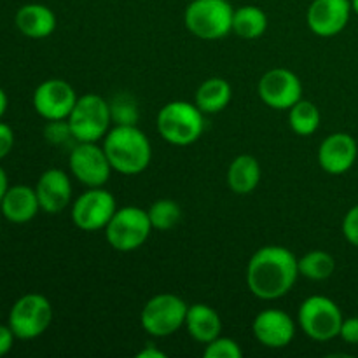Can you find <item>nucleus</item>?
<instances>
[{
  "label": "nucleus",
  "instance_id": "nucleus-1",
  "mask_svg": "<svg viewBox=\"0 0 358 358\" xmlns=\"http://www.w3.org/2000/svg\"><path fill=\"white\" fill-rule=\"evenodd\" d=\"M299 276L297 257L287 247L268 245L252 255L247 266V287L255 297L275 301L287 296Z\"/></svg>",
  "mask_w": 358,
  "mask_h": 358
},
{
  "label": "nucleus",
  "instance_id": "nucleus-2",
  "mask_svg": "<svg viewBox=\"0 0 358 358\" xmlns=\"http://www.w3.org/2000/svg\"><path fill=\"white\" fill-rule=\"evenodd\" d=\"M103 150L112 170L122 175H138L152 159L149 138L138 126H114L103 138Z\"/></svg>",
  "mask_w": 358,
  "mask_h": 358
},
{
  "label": "nucleus",
  "instance_id": "nucleus-3",
  "mask_svg": "<svg viewBox=\"0 0 358 358\" xmlns=\"http://www.w3.org/2000/svg\"><path fill=\"white\" fill-rule=\"evenodd\" d=\"M198 105L175 100L164 105L157 114V131L171 145H191L205 129V117Z\"/></svg>",
  "mask_w": 358,
  "mask_h": 358
},
{
  "label": "nucleus",
  "instance_id": "nucleus-4",
  "mask_svg": "<svg viewBox=\"0 0 358 358\" xmlns=\"http://www.w3.org/2000/svg\"><path fill=\"white\" fill-rule=\"evenodd\" d=\"M234 7L229 0H192L185 7L187 30L201 41H220L233 31Z\"/></svg>",
  "mask_w": 358,
  "mask_h": 358
},
{
  "label": "nucleus",
  "instance_id": "nucleus-5",
  "mask_svg": "<svg viewBox=\"0 0 358 358\" xmlns=\"http://www.w3.org/2000/svg\"><path fill=\"white\" fill-rule=\"evenodd\" d=\"M69 124L77 142H100L110 129V107L100 94L87 93L77 98L69 115Z\"/></svg>",
  "mask_w": 358,
  "mask_h": 358
},
{
  "label": "nucleus",
  "instance_id": "nucleus-6",
  "mask_svg": "<svg viewBox=\"0 0 358 358\" xmlns=\"http://www.w3.org/2000/svg\"><path fill=\"white\" fill-rule=\"evenodd\" d=\"M187 308L185 301L175 294H157L143 306L140 324L152 338H168L185 325Z\"/></svg>",
  "mask_w": 358,
  "mask_h": 358
},
{
  "label": "nucleus",
  "instance_id": "nucleus-7",
  "mask_svg": "<svg viewBox=\"0 0 358 358\" xmlns=\"http://www.w3.org/2000/svg\"><path fill=\"white\" fill-rule=\"evenodd\" d=\"M150 224L147 210L138 206H124L115 210L114 217L105 227V238L108 245L117 252L138 250L150 236Z\"/></svg>",
  "mask_w": 358,
  "mask_h": 358
},
{
  "label": "nucleus",
  "instance_id": "nucleus-8",
  "mask_svg": "<svg viewBox=\"0 0 358 358\" xmlns=\"http://www.w3.org/2000/svg\"><path fill=\"white\" fill-rule=\"evenodd\" d=\"M297 320L308 338L313 341H331L339 336L345 318L334 301L325 296H311L299 306Z\"/></svg>",
  "mask_w": 358,
  "mask_h": 358
},
{
  "label": "nucleus",
  "instance_id": "nucleus-9",
  "mask_svg": "<svg viewBox=\"0 0 358 358\" xmlns=\"http://www.w3.org/2000/svg\"><path fill=\"white\" fill-rule=\"evenodd\" d=\"M52 322V306L42 294H24L9 311V325L16 339L30 341L49 329Z\"/></svg>",
  "mask_w": 358,
  "mask_h": 358
},
{
  "label": "nucleus",
  "instance_id": "nucleus-10",
  "mask_svg": "<svg viewBox=\"0 0 358 358\" xmlns=\"http://www.w3.org/2000/svg\"><path fill=\"white\" fill-rule=\"evenodd\" d=\"M69 166L73 177L87 189L103 187L112 173L110 161L103 145L100 147L98 142L73 143L69 154Z\"/></svg>",
  "mask_w": 358,
  "mask_h": 358
},
{
  "label": "nucleus",
  "instance_id": "nucleus-11",
  "mask_svg": "<svg viewBox=\"0 0 358 358\" xmlns=\"http://www.w3.org/2000/svg\"><path fill=\"white\" fill-rule=\"evenodd\" d=\"M115 198L103 187H90L72 205V220L79 229L100 231L107 227L114 217Z\"/></svg>",
  "mask_w": 358,
  "mask_h": 358
},
{
  "label": "nucleus",
  "instance_id": "nucleus-12",
  "mask_svg": "<svg viewBox=\"0 0 358 358\" xmlns=\"http://www.w3.org/2000/svg\"><path fill=\"white\" fill-rule=\"evenodd\" d=\"M259 98L275 110H289L303 96L301 79L289 69H273L261 77Z\"/></svg>",
  "mask_w": 358,
  "mask_h": 358
},
{
  "label": "nucleus",
  "instance_id": "nucleus-13",
  "mask_svg": "<svg viewBox=\"0 0 358 358\" xmlns=\"http://www.w3.org/2000/svg\"><path fill=\"white\" fill-rule=\"evenodd\" d=\"M76 90L63 79H48L34 91V108L45 121L69 119L77 101Z\"/></svg>",
  "mask_w": 358,
  "mask_h": 358
},
{
  "label": "nucleus",
  "instance_id": "nucleus-14",
  "mask_svg": "<svg viewBox=\"0 0 358 358\" xmlns=\"http://www.w3.org/2000/svg\"><path fill=\"white\" fill-rule=\"evenodd\" d=\"M352 13L350 0H313L308 7L306 23L318 37H334L348 27Z\"/></svg>",
  "mask_w": 358,
  "mask_h": 358
},
{
  "label": "nucleus",
  "instance_id": "nucleus-15",
  "mask_svg": "<svg viewBox=\"0 0 358 358\" xmlns=\"http://www.w3.org/2000/svg\"><path fill=\"white\" fill-rule=\"evenodd\" d=\"M252 331H254L255 339L262 346L280 350L292 343L294 336H296V324H294L292 317L283 310L269 308V310L261 311L254 318Z\"/></svg>",
  "mask_w": 358,
  "mask_h": 358
},
{
  "label": "nucleus",
  "instance_id": "nucleus-16",
  "mask_svg": "<svg viewBox=\"0 0 358 358\" xmlns=\"http://www.w3.org/2000/svg\"><path fill=\"white\" fill-rule=\"evenodd\" d=\"M358 156L357 140L348 133H332L318 149V163L331 175H343L355 164Z\"/></svg>",
  "mask_w": 358,
  "mask_h": 358
},
{
  "label": "nucleus",
  "instance_id": "nucleus-17",
  "mask_svg": "<svg viewBox=\"0 0 358 358\" xmlns=\"http://www.w3.org/2000/svg\"><path fill=\"white\" fill-rule=\"evenodd\" d=\"M38 205L45 213H59L70 205L72 199V182L63 170L51 168L44 171L35 185Z\"/></svg>",
  "mask_w": 358,
  "mask_h": 358
},
{
  "label": "nucleus",
  "instance_id": "nucleus-18",
  "mask_svg": "<svg viewBox=\"0 0 358 358\" xmlns=\"http://www.w3.org/2000/svg\"><path fill=\"white\" fill-rule=\"evenodd\" d=\"M2 215L13 224H27L35 219L41 210L37 192L30 185H13L7 189L2 203H0Z\"/></svg>",
  "mask_w": 358,
  "mask_h": 358
},
{
  "label": "nucleus",
  "instance_id": "nucleus-19",
  "mask_svg": "<svg viewBox=\"0 0 358 358\" xmlns=\"http://www.w3.org/2000/svg\"><path fill=\"white\" fill-rule=\"evenodd\" d=\"M17 30L28 38H45L56 30V16L44 3H27L20 7L14 17Z\"/></svg>",
  "mask_w": 358,
  "mask_h": 358
},
{
  "label": "nucleus",
  "instance_id": "nucleus-20",
  "mask_svg": "<svg viewBox=\"0 0 358 358\" xmlns=\"http://www.w3.org/2000/svg\"><path fill=\"white\" fill-rule=\"evenodd\" d=\"M185 329L194 341L208 345L213 339L219 338L220 332H222V320L213 308L199 303L187 308Z\"/></svg>",
  "mask_w": 358,
  "mask_h": 358
},
{
  "label": "nucleus",
  "instance_id": "nucleus-21",
  "mask_svg": "<svg viewBox=\"0 0 358 358\" xmlns=\"http://www.w3.org/2000/svg\"><path fill=\"white\" fill-rule=\"evenodd\" d=\"M262 170L259 161L254 156L248 154H241V156L234 157L233 163L229 164L227 170V184L234 194L247 196L257 189L259 182H261Z\"/></svg>",
  "mask_w": 358,
  "mask_h": 358
},
{
  "label": "nucleus",
  "instance_id": "nucleus-22",
  "mask_svg": "<svg viewBox=\"0 0 358 358\" xmlns=\"http://www.w3.org/2000/svg\"><path fill=\"white\" fill-rule=\"evenodd\" d=\"M231 96H233L231 84L222 77H212L198 87L194 103L203 114H219L229 105Z\"/></svg>",
  "mask_w": 358,
  "mask_h": 358
},
{
  "label": "nucleus",
  "instance_id": "nucleus-23",
  "mask_svg": "<svg viewBox=\"0 0 358 358\" xmlns=\"http://www.w3.org/2000/svg\"><path fill=\"white\" fill-rule=\"evenodd\" d=\"M268 30V16L257 6H241L234 9L233 31L245 41H255Z\"/></svg>",
  "mask_w": 358,
  "mask_h": 358
},
{
  "label": "nucleus",
  "instance_id": "nucleus-24",
  "mask_svg": "<svg viewBox=\"0 0 358 358\" xmlns=\"http://www.w3.org/2000/svg\"><path fill=\"white\" fill-rule=\"evenodd\" d=\"M322 114L317 105L301 98L294 107L289 108V124L299 136H310L320 128Z\"/></svg>",
  "mask_w": 358,
  "mask_h": 358
},
{
  "label": "nucleus",
  "instance_id": "nucleus-25",
  "mask_svg": "<svg viewBox=\"0 0 358 358\" xmlns=\"http://www.w3.org/2000/svg\"><path fill=\"white\" fill-rule=\"evenodd\" d=\"M297 266H299V275L313 282H324L336 271L334 257L324 250L308 252L306 255L297 259Z\"/></svg>",
  "mask_w": 358,
  "mask_h": 358
},
{
  "label": "nucleus",
  "instance_id": "nucleus-26",
  "mask_svg": "<svg viewBox=\"0 0 358 358\" xmlns=\"http://www.w3.org/2000/svg\"><path fill=\"white\" fill-rule=\"evenodd\" d=\"M147 215L152 224V229L170 231L180 222L182 210L173 199H157L147 208Z\"/></svg>",
  "mask_w": 358,
  "mask_h": 358
},
{
  "label": "nucleus",
  "instance_id": "nucleus-27",
  "mask_svg": "<svg viewBox=\"0 0 358 358\" xmlns=\"http://www.w3.org/2000/svg\"><path fill=\"white\" fill-rule=\"evenodd\" d=\"M110 117L115 126H136L140 117L138 101L129 93H117L108 101Z\"/></svg>",
  "mask_w": 358,
  "mask_h": 358
},
{
  "label": "nucleus",
  "instance_id": "nucleus-28",
  "mask_svg": "<svg viewBox=\"0 0 358 358\" xmlns=\"http://www.w3.org/2000/svg\"><path fill=\"white\" fill-rule=\"evenodd\" d=\"M205 358H241L243 357V350L240 348L234 339L222 338L219 336L213 339L212 343L205 345V352H203Z\"/></svg>",
  "mask_w": 358,
  "mask_h": 358
},
{
  "label": "nucleus",
  "instance_id": "nucleus-29",
  "mask_svg": "<svg viewBox=\"0 0 358 358\" xmlns=\"http://www.w3.org/2000/svg\"><path fill=\"white\" fill-rule=\"evenodd\" d=\"M44 136L51 145H66L70 142H77L73 138V133L70 129V124L66 119H59V121H49L48 126L44 128Z\"/></svg>",
  "mask_w": 358,
  "mask_h": 358
},
{
  "label": "nucleus",
  "instance_id": "nucleus-30",
  "mask_svg": "<svg viewBox=\"0 0 358 358\" xmlns=\"http://www.w3.org/2000/svg\"><path fill=\"white\" fill-rule=\"evenodd\" d=\"M341 229L346 241L358 248V205L352 206V208L348 210V213H346L345 219H343Z\"/></svg>",
  "mask_w": 358,
  "mask_h": 358
},
{
  "label": "nucleus",
  "instance_id": "nucleus-31",
  "mask_svg": "<svg viewBox=\"0 0 358 358\" xmlns=\"http://www.w3.org/2000/svg\"><path fill=\"white\" fill-rule=\"evenodd\" d=\"M339 338L348 345H358V317H350L343 320Z\"/></svg>",
  "mask_w": 358,
  "mask_h": 358
},
{
  "label": "nucleus",
  "instance_id": "nucleus-32",
  "mask_svg": "<svg viewBox=\"0 0 358 358\" xmlns=\"http://www.w3.org/2000/svg\"><path fill=\"white\" fill-rule=\"evenodd\" d=\"M14 147V131L9 124L0 121V161L6 156H9V152Z\"/></svg>",
  "mask_w": 358,
  "mask_h": 358
},
{
  "label": "nucleus",
  "instance_id": "nucleus-33",
  "mask_svg": "<svg viewBox=\"0 0 358 358\" xmlns=\"http://www.w3.org/2000/svg\"><path fill=\"white\" fill-rule=\"evenodd\" d=\"M14 339L16 336H14L13 329L9 325H0V357L7 355L13 350Z\"/></svg>",
  "mask_w": 358,
  "mask_h": 358
},
{
  "label": "nucleus",
  "instance_id": "nucleus-34",
  "mask_svg": "<svg viewBox=\"0 0 358 358\" xmlns=\"http://www.w3.org/2000/svg\"><path fill=\"white\" fill-rule=\"evenodd\" d=\"M136 357H140V358H164L166 355H164V353L161 352V350H157L156 346L147 345L145 348L142 350V352L136 353Z\"/></svg>",
  "mask_w": 358,
  "mask_h": 358
},
{
  "label": "nucleus",
  "instance_id": "nucleus-35",
  "mask_svg": "<svg viewBox=\"0 0 358 358\" xmlns=\"http://www.w3.org/2000/svg\"><path fill=\"white\" fill-rule=\"evenodd\" d=\"M7 189H9V180H7V173L2 166H0V203H2L3 196H6Z\"/></svg>",
  "mask_w": 358,
  "mask_h": 358
},
{
  "label": "nucleus",
  "instance_id": "nucleus-36",
  "mask_svg": "<svg viewBox=\"0 0 358 358\" xmlns=\"http://www.w3.org/2000/svg\"><path fill=\"white\" fill-rule=\"evenodd\" d=\"M7 105H9V100H7L6 91H3L2 87H0V119H2V117H3V114H6Z\"/></svg>",
  "mask_w": 358,
  "mask_h": 358
},
{
  "label": "nucleus",
  "instance_id": "nucleus-37",
  "mask_svg": "<svg viewBox=\"0 0 358 358\" xmlns=\"http://www.w3.org/2000/svg\"><path fill=\"white\" fill-rule=\"evenodd\" d=\"M352 10L358 16V0H352Z\"/></svg>",
  "mask_w": 358,
  "mask_h": 358
},
{
  "label": "nucleus",
  "instance_id": "nucleus-38",
  "mask_svg": "<svg viewBox=\"0 0 358 358\" xmlns=\"http://www.w3.org/2000/svg\"><path fill=\"white\" fill-rule=\"evenodd\" d=\"M350 2H352V0H350Z\"/></svg>",
  "mask_w": 358,
  "mask_h": 358
}]
</instances>
